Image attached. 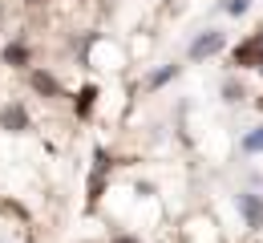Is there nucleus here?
Wrapping results in <instances>:
<instances>
[{
  "label": "nucleus",
  "instance_id": "nucleus-11",
  "mask_svg": "<svg viewBox=\"0 0 263 243\" xmlns=\"http://www.w3.org/2000/svg\"><path fill=\"white\" fill-rule=\"evenodd\" d=\"M239 98H243V85H239V81H227V85H223V102H239Z\"/></svg>",
  "mask_w": 263,
  "mask_h": 243
},
{
  "label": "nucleus",
  "instance_id": "nucleus-1",
  "mask_svg": "<svg viewBox=\"0 0 263 243\" xmlns=\"http://www.w3.org/2000/svg\"><path fill=\"white\" fill-rule=\"evenodd\" d=\"M231 65H239V69H259V65H263V29L255 36H247L243 45H235Z\"/></svg>",
  "mask_w": 263,
  "mask_h": 243
},
{
  "label": "nucleus",
  "instance_id": "nucleus-12",
  "mask_svg": "<svg viewBox=\"0 0 263 243\" xmlns=\"http://www.w3.org/2000/svg\"><path fill=\"white\" fill-rule=\"evenodd\" d=\"M247 8H251V0H227V12H231V16H243Z\"/></svg>",
  "mask_w": 263,
  "mask_h": 243
},
{
  "label": "nucleus",
  "instance_id": "nucleus-5",
  "mask_svg": "<svg viewBox=\"0 0 263 243\" xmlns=\"http://www.w3.org/2000/svg\"><path fill=\"white\" fill-rule=\"evenodd\" d=\"M29 85H33L41 98H57L61 94V85H57V77L49 69H29Z\"/></svg>",
  "mask_w": 263,
  "mask_h": 243
},
{
  "label": "nucleus",
  "instance_id": "nucleus-2",
  "mask_svg": "<svg viewBox=\"0 0 263 243\" xmlns=\"http://www.w3.org/2000/svg\"><path fill=\"white\" fill-rule=\"evenodd\" d=\"M223 45H227V36L219 33V29H206V33H198L195 41H191V61H206V57L223 53Z\"/></svg>",
  "mask_w": 263,
  "mask_h": 243
},
{
  "label": "nucleus",
  "instance_id": "nucleus-10",
  "mask_svg": "<svg viewBox=\"0 0 263 243\" xmlns=\"http://www.w3.org/2000/svg\"><path fill=\"white\" fill-rule=\"evenodd\" d=\"M243 150H247V154H259V150H263V126H259V130H251V134L243 138Z\"/></svg>",
  "mask_w": 263,
  "mask_h": 243
},
{
  "label": "nucleus",
  "instance_id": "nucleus-13",
  "mask_svg": "<svg viewBox=\"0 0 263 243\" xmlns=\"http://www.w3.org/2000/svg\"><path fill=\"white\" fill-rule=\"evenodd\" d=\"M109 243H138V235H114Z\"/></svg>",
  "mask_w": 263,
  "mask_h": 243
},
{
  "label": "nucleus",
  "instance_id": "nucleus-7",
  "mask_svg": "<svg viewBox=\"0 0 263 243\" xmlns=\"http://www.w3.org/2000/svg\"><path fill=\"white\" fill-rule=\"evenodd\" d=\"M93 102H98V85H85V89L77 94V114H81V118H89Z\"/></svg>",
  "mask_w": 263,
  "mask_h": 243
},
{
  "label": "nucleus",
  "instance_id": "nucleus-6",
  "mask_svg": "<svg viewBox=\"0 0 263 243\" xmlns=\"http://www.w3.org/2000/svg\"><path fill=\"white\" fill-rule=\"evenodd\" d=\"M0 61H4V65H12V69H25V65H29V45H25V41H12V45H4Z\"/></svg>",
  "mask_w": 263,
  "mask_h": 243
},
{
  "label": "nucleus",
  "instance_id": "nucleus-15",
  "mask_svg": "<svg viewBox=\"0 0 263 243\" xmlns=\"http://www.w3.org/2000/svg\"><path fill=\"white\" fill-rule=\"evenodd\" d=\"M259 73H263V65H259Z\"/></svg>",
  "mask_w": 263,
  "mask_h": 243
},
{
  "label": "nucleus",
  "instance_id": "nucleus-4",
  "mask_svg": "<svg viewBox=\"0 0 263 243\" xmlns=\"http://www.w3.org/2000/svg\"><path fill=\"white\" fill-rule=\"evenodd\" d=\"M239 211H243V219H247V227H263V199L259 195H251V191H243L239 195Z\"/></svg>",
  "mask_w": 263,
  "mask_h": 243
},
{
  "label": "nucleus",
  "instance_id": "nucleus-14",
  "mask_svg": "<svg viewBox=\"0 0 263 243\" xmlns=\"http://www.w3.org/2000/svg\"><path fill=\"white\" fill-rule=\"evenodd\" d=\"M25 4H45V0H25Z\"/></svg>",
  "mask_w": 263,
  "mask_h": 243
},
{
  "label": "nucleus",
  "instance_id": "nucleus-8",
  "mask_svg": "<svg viewBox=\"0 0 263 243\" xmlns=\"http://www.w3.org/2000/svg\"><path fill=\"white\" fill-rule=\"evenodd\" d=\"M101 195H105V174H89V207H93V203H98Z\"/></svg>",
  "mask_w": 263,
  "mask_h": 243
},
{
  "label": "nucleus",
  "instance_id": "nucleus-3",
  "mask_svg": "<svg viewBox=\"0 0 263 243\" xmlns=\"http://www.w3.org/2000/svg\"><path fill=\"white\" fill-rule=\"evenodd\" d=\"M0 130H8V134H25V130H29V109H25L21 102L0 105Z\"/></svg>",
  "mask_w": 263,
  "mask_h": 243
},
{
  "label": "nucleus",
  "instance_id": "nucleus-9",
  "mask_svg": "<svg viewBox=\"0 0 263 243\" xmlns=\"http://www.w3.org/2000/svg\"><path fill=\"white\" fill-rule=\"evenodd\" d=\"M174 73H178V65H166V69H158V73H150V81H146V85H150V89H158V85H166V81H170V77H174Z\"/></svg>",
  "mask_w": 263,
  "mask_h": 243
}]
</instances>
